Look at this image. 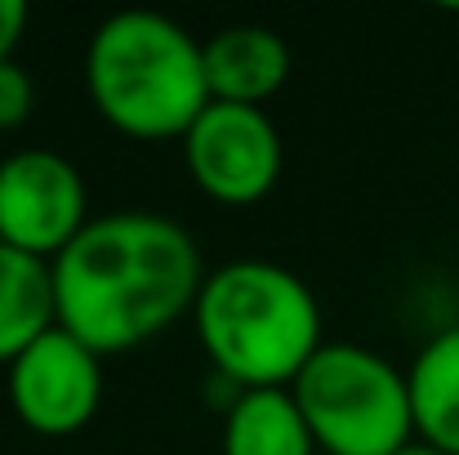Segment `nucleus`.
<instances>
[{
	"label": "nucleus",
	"mask_w": 459,
	"mask_h": 455,
	"mask_svg": "<svg viewBox=\"0 0 459 455\" xmlns=\"http://www.w3.org/2000/svg\"><path fill=\"white\" fill-rule=\"evenodd\" d=\"M22 31H27V4L22 0H0V63L13 58Z\"/></svg>",
	"instance_id": "obj_13"
},
{
	"label": "nucleus",
	"mask_w": 459,
	"mask_h": 455,
	"mask_svg": "<svg viewBox=\"0 0 459 455\" xmlns=\"http://www.w3.org/2000/svg\"><path fill=\"white\" fill-rule=\"evenodd\" d=\"M205 81L214 103L264 108L290 81V45L264 22H237L205 40Z\"/></svg>",
	"instance_id": "obj_8"
},
{
	"label": "nucleus",
	"mask_w": 459,
	"mask_h": 455,
	"mask_svg": "<svg viewBox=\"0 0 459 455\" xmlns=\"http://www.w3.org/2000/svg\"><path fill=\"white\" fill-rule=\"evenodd\" d=\"M85 90L94 112L126 139H178L214 103L205 81V40L152 9L108 13L85 49Z\"/></svg>",
	"instance_id": "obj_3"
},
{
	"label": "nucleus",
	"mask_w": 459,
	"mask_h": 455,
	"mask_svg": "<svg viewBox=\"0 0 459 455\" xmlns=\"http://www.w3.org/2000/svg\"><path fill=\"white\" fill-rule=\"evenodd\" d=\"M103 402V357L54 326L9 366V407L36 438L81 433Z\"/></svg>",
	"instance_id": "obj_7"
},
{
	"label": "nucleus",
	"mask_w": 459,
	"mask_h": 455,
	"mask_svg": "<svg viewBox=\"0 0 459 455\" xmlns=\"http://www.w3.org/2000/svg\"><path fill=\"white\" fill-rule=\"evenodd\" d=\"M290 393L325 455H397L415 442L411 380L366 344H321Z\"/></svg>",
	"instance_id": "obj_4"
},
{
	"label": "nucleus",
	"mask_w": 459,
	"mask_h": 455,
	"mask_svg": "<svg viewBox=\"0 0 459 455\" xmlns=\"http://www.w3.org/2000/svg\"><path fill=\"white\" fill-rule=\"evenodd\" d=\"M397 455H446V451H437V447H429V442H420V438H415L411 447H402Z\"/></svg>",
	"instance_id": "obj_14"
},
{
	"label": "nucleus",
	"mask_w": 459,
	"mask_h": 455,
	"mask_svg": "<svg viewBox=\"0 0 459 455\" xmlns=\"http://www.w3.org/2000/svg\"><path fill=\"white\" fill-rule=\"evenodd\" d=\"M192 183L219 206H255L281 179V135L264 108L210 103L183 135Z\"/></svg>",
	"instance_id": "obj_6"
},
{
	"label": "nucleus",
	"mask_w": 459,
	"mask_h": 455,
	"mask_svg": "<svg viewBox=\"0 0 459 455\" xmlns=\"http://www.w3.org/2000/svg\"><path fill=\"white\" fill-rule=\"evenodd\" d=\"M49 268L58 326L99 357H121L165 335L205 286L196 237L156 210L94 214Z\"/></svg>",
	"instance_id": "obj_1"
},
{
	"label": "nucleus",
	"mask_w": 459,
	"mask_h": 455,
	"mask_svg": "<svg viewBox=\"0 0 459 455\" xmlns=\"http://www.w3.org/2000/svg\"><path fill=\"white\" fill-rule=\"evenodd\" d=\"M210 366L237 389H290L321 353V303L273 259H232L205 273L192 308Z\"/></svg>",
	"instance_id": "obj_2"
},
{
	"label": "nucleus",
	"mask_w": 459,
	"mask_h": 455,
	"mask_svg": "<svg viewBox=\"0 0 459 455\" xmlns=\"http://www.w3.org/2000/svg\"><path fill=\"white\" fill-rule=\"evenodd\" d=\"M31 108H36V81H31V72L18 58L0 63V130L27 126Z\"/></svg>",
	"instance_id": "obj_12"
},
{
	"label": "nucleus",
	"mask_w": 459,
	"mask_h": 455,
	"mask_svg": "<svg viewBox=\"0 0 459 455\" xmlns=\"http://www.w3.org/2000/svg\"><path fill=\"white\" fill-rule=\"evenodd\" d=\"M223 455H316V438L290 389H246L228 402Z\"/></svg>",
	"instance_id": "obj_10"
},
{
	"label": "nucleus",
	"mask_w": 459,
	"mask_h": 455,
	"mask_svg": "<svg viewBox=\"0 0 459 455\" xmlns=\"http://www.w3.org/2000/svg\"><path fill=\"white\" fill-rule=\"evenodd\" d=\"M54 326H58L54 268L36 255L0 246V366L9 371Z\"/></svg>",
	"instance_id": "obj_9"
},
{
	"label": "nucleus",
	"mask_w": 459,
	"mask_h": 455,
	"mask_svg": "<svg viewBox=\"0 0 459 455\" xmlns=\"http://www.w3.org/2000/svg\"><path fill=\"white\" fill-rule=\"evenodd\" d=\"M81 170L49 148H22L0 161V246L54 264L90 223Z\"/></svg>",
	"instance_id": "obj_5"
},
{
	"label": "nucleus",
	"mask_w": 459,
	"mask_h": 455,
	"mask_svg": "<svg viewBox=\"0 0 459 455\" xmlns=\"http://www.w3.org/2000/svg\"><path fill=\"white\" fill-rule=\"evenodd\" d=\"M415 438L446 455H459V326L437 330L411 362Z\"/></svg>",
	"instance_id": "obj_11"
}]
</instances>
